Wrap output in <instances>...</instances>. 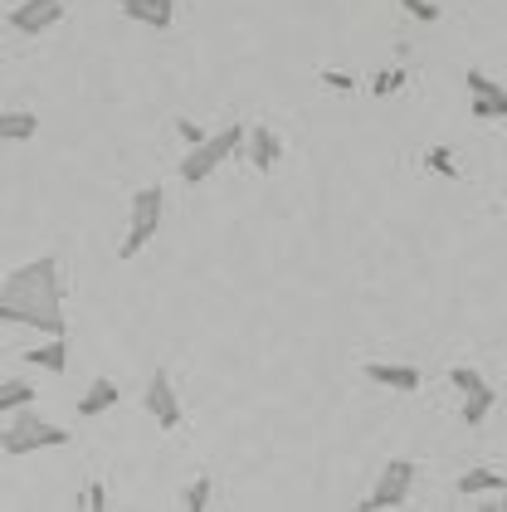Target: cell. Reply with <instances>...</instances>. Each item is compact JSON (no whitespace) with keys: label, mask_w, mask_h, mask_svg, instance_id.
<instances>
[{"label":"cell","mask_w":507,"mask_h":512,"mask_svg":"<svg viewBox=\"0 0 507 512\" xmlns=\"http://www.w3.org/2000/svg\"><path fill=\"white\" fill-rule=\"evenodd\" d=\"M210 493H215V483H210V473H200L195 483H186L181 508H186V512H205V508H210Z\"/></svg>","instance_id":"obj_19"},{"label":"cell","mask_w":507,"mask_h":512,"mask_svg":"<svg viewBox=\"0 0 507 512\" xmlns=\"http://www.w3.org/2000/svg\"><path fill=\"white\" fill-rule=\"evenodd\" d=\"M161 215H166V196H161V186H142V191H132V210H127V239H122V259H137L147 244L156 239L161 230Z\"/></svg>","instance_id":"obj_4"},{"label":"cell","mask_w":507,"mask_h":512,"mask_svg":"<svg viewBox=\"0 0 507 512\" xmlns=\"http://www.w3.org/2000/svg\"><path fill=\"white\" fill-rule=\"evenodd\" d=\"M142 405H147V415L156 420V430H181L186 425V405H181V395L171 386V376L166 371H156L152 381H147V391H142Z\"/></svg>","instance_id":"obj_6"},{"label":"cell","mask_w":507,"mask_h":512,"mask_svg":"<svg viewBox=\"0 0 507 512\" xmlns=\"http://www.w3.org/2000/svg\"><path fill=\"white\" fill-rule=\"evenodd\" d=\"M0 322L5 327H30L44 337H64L69 317H64V274L54 254H39L30 264L10 269L0 283Z\"/></svg>","instance_id":"obj_1"},{"label":"cell","mask_w":507,"mask_h":512,"mask_svg":"<svg viewBox=\"0 0 507 512\" xmlns=\"http://www.w3.org/2000/svg\"><path fill=\"white\" fill-rule=\"evenodd\" d=\"M425 171L444 176V181H459V161H454V147H429V152H425Z\"/></svg>","instance_id":"obj_18"},{"label":"cell","mask_w":507,"mask_h":512,"mask_svg":"<svg viewBox=\"0 0 507 512\" xmlns=\"http://www.w3.org/2000/svg\"><path fill=\"white\" fill-rule=\"evenodd\" d=\"M117 400H122V391H117L108 376H98L88 391L78 395V420H98V415H108V410H117Z\"/></svg>","instance_id":"obj_13"},{"label":"cell","mask_w":507,"mask_h":512,"mask_svg":"<svg viewBox=\"0 0 507 512\" xmlns=\"http://www.w3.org/2000/svg\"><path fill=\"white\" fill-rule=\"evenodd\" d=\"M361 376H366L371 386H386V391H400V395H415L425 386L420 366H405V361H366Z\"/></svg>","instance_id":"obj_9"},{"label":"cell","mask_w":507,"mask_h":512,"mask_svg":"<svg viewBox=\"0 0 507 512\" xmlns=\"http://www.w3.org/2000/svg\"><path fill=\"white\" fill-rule=\"evenodd\" d=\"M400 88H405V74H400V69H381V74L371 79V93H376V98H390V93H400Z\"/></svg>","instance_id":"obj_20"},{"label":"cell","mask_w":507,"mask_h":512,"mask_svg":"<svg viewBox=\"0 0 507 512\" xmlns=\"http://www.w3.org/2000/svg\"><path fill=\"white\" fill-rule=\"evenodd\" d=\"M83 508L88 512H108V483H103V478H93V483L83 488Z\"/></svg>","instance_id":"obj_22"},{"label":"cell","mask_w":507,"mask_h":512,"mask_svg":"<svg viewBox=\"0 0 507 512\" xmlns=\"http://www.w3.org/2000/svg\"><path fill=\"white\" fill-rule=\"evenodd\" d=\"M25 366L49 371V376H64V371H69V332H64V337H49L44 347H30V352H25Z\"/></svg>","instance_id":"obj_14"},{"label":"cell","mask_w":507,"mask_h":512,"mask_svg":"<svg viewBox=\"0 0 507 512\" xmlns=\"http://www.w3.org/2000/svg\"><path fill=\"white\" fill-rule=\"evenodd\" d=\"M464 83H468V113L473 118L478 122L507 118V83H498L493 74H483V69H468Z\"/></svg>","instance_id":"obj_7"},{"label":"cell","mask_w":507,"mask_h":512,"mask_svg":"<svg viewBox=\"0 0 507 512\" xmlns=\"http://www.w3.org/2000/svg\"><path fill=\"white\" fill-rule=\"evenodd\" d=\"M64 20V0H20L10 15H5V25L15 30V35H44V30H54Z\"/></svg>","instance_id":"obj_8"},{"label":"cell","mask_w":507,"mask_h":512,"mask_svg":"<svg viewBox=\"0 0 507 512\" xmlns=\"http://www.w3.org/2000/svg\"><path fill=\"white\" fill-rule=\"evenodd\" d=\"M176 137H181V142H186V147H200V142H205V137H210V132H205V127H200V122H191V118H176Z\"/></svg>","instance_id":"obj_23"},{"label":"cell","mask_w":507,"mask_h":512,"mask_svg":"<svg viewBox=\"0 0 507 512\" xmlns=\"http://www.w3.org/2000/svg\"><path fill=\"white\" fill-rule=\"evenodd\" d=\"M117 10H122V20H132L142 30H171V20H176V0H122Z\"/></svg>","instance_id":"obj_10"},{"label":"cell","mask_w":507,"mask_h":512,"mask_svg":"<svg viewBox=\"0 0 507 512\" xmlns=\"http://www.w3.org/2000/svg\"><path fill=\"white\" fill-rule=\"evenodd\" d=\"M400 10H405L410 20H420V25H434V20H439V5H434V0H400Z\"/></svg>","instance_id":"obj_21"},{"label":"cell","mask_w":507,"mask_h":512,"mask_svg":"<svg viewBox=\"0 0 507 512\" xmlns=\"http://www.w3.org/2000/svg\"><path fill=\"white\" fill-rule=\"evenodd\" d=\"M234 152H244V127L234 122V127H220V132H210L200 147H186V157H181V181L186 186H200V181H210Z\"/></svg>","instance_id":"obj_3"},{"label":"cell","mask_w":507,"mask_h":512,"mask_svg":"<svg viewBox=\"0 0 507 512\" xmlns=\"http://www.w3.org/2000/svg\"><path fill=\"white\" fill-rule=\"evenodd\" d=\"M39 386L30 381H0V415H15V410H25V405H35Z\"/></svg>","instance_id":"obj_17"},{"label":"cell","mask_w":507,"mask_h":512,"mask_svg":"<svg viewBox=\"0 0 507 512\" xmlns=\"http://www.w3.org/2000/svg\"><path fill=\"white\" fill-rule=\"evenodd\" d=\"M39 132V113H0V142H30Z\"/></svg>","instance_id":"obj_16"},{"label":"cell","mask_w":507,"mask_h":512,"mask_svg":"<svg viewBox=\"0 0 507 512\" xmlns=\"http://www.w3.org/2000/svg\"><path fill=\"white\" fill-rule=\"evenodd\" d=\"M322 83H327L332 93H351V88H356V74H347V69H322Z\"/></svg>","instance_id":"obj_24"},{"label":"cell","mask_w":507,"mask_h":512,"mask_svg":"<svg viewBox=\"0 0 507 512\" xmlns=\"http://www.w3.org/2000/svg\"><path fill=\"white\" fill-rule=\"evenodd\" d=\"M64 444H69V430L54 425V420H44V415H35L30 405L15 410V420L0 430V449L10 459H25V454H39V449H64Z\"/></svg>","instance_id":"obj_2"},{"label":"cell","mask_w":507,"mask_h":512,"mask_svg":"<svg viewBox=\"0 0 507 512\" xmlns=\"http://www.w3.org/2000/svg\"><path fill=\"white\" fill-rule=\"evenodd\" d=\"M493 405H498V391L483 381V386H473L464 391V425H483L488 415H493Z\"/></svg>","instance_id":"obj_15"},{"label":"cell","mask_w":507,"mask_h":512,"mask_svg":"<svg viewBox=\"0 0 507 512\" xmlns=\"http://www.w3.org/2000/svg\"><path fill=\"white\" fill-rule=\"evenodd\" d=\"M410 488H415V459H390L376 488L366 493V503H356L361 512H386V508H405L410 503Z\"/></svg>","instance_id":"obj_5"},{"label":"cell","mask_w":507,"mask_h":512,"mask_svg":"<svg viewBox=\"0 0 507 512\" xmlns=\"http://www.w3.org/2000/svg\"><path fill=\"white\" fill-rule=\"evenodd\" d=\"M454 493H459V498H483V493H493V498H507V473L483 469V464H478V469L459 473Z\"/></svg>","instance_id":"obj_12"},{"label":"cell","mask_w":507,"mask_h":512,"mask_svg":"<svg viewBox=\"0 0 507 512\" xmlns=\"http://www.w3.org/2000/svg\"><path fill=\"white\" fill-rule=\"evenodd\" d=\"M244 152H249V161H254V171H264L269 176L273 166H278V157H283V142H278V132L273 127H249L244 132Z\"/></svg>","instance_id":"obj_11"}]
</instances>
